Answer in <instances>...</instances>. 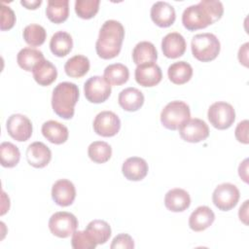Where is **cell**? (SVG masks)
Listing matches in <instances>:
<instances>
[{"label":"cell","mask_w":249,"mask_h":249,"mask_svg":"<svg viewBox=\"0 0 249 249\" xmlns=\"http://www.w3.org/2000/svg\"><path fill=\"white\" fill-rule=\"evenodd\" d=\"M124 38V27L115 19L106 20L98 34L95 43V51L99 57L103 59H111L116 57L122 49Z\"/></svg>","instance_id":"obj_1"},{"label":"cell","mask_w":249,"mask_h":249,"mask_svg":"<svg viewBox=\"0 0 249 249\" xmlns=\"http://www.w3.org/2000/svg\"><path fill=\"white\" fill-rule=\"evenodd\" d=\"M79 96V88L76 84L70 82L57 84L52 95V107L53 112L64 120L72 119Z\"/></svg>","instance_id":"obj_2"},{"label":"cell","mask_w":249,"mask_h":249,"mask_svg":"<svg viewBox=\"0 0 249 249\" xmlns=\"http://www.w3.org/2000/svg\"><path fill=\"white\" fill-rule=\"evenodd\" d=\"M193 55L199 61L214 60L221 50L219 39L213 33H200L193 37L191 42Z\"/></svg>","instance_id":"obj_3"},{"label":"cell","mask_w":249,"mask_h":249,"mask_svg":"<svg viewBox=\"0 0 249 249\" xmlns=\"http://www.w3.org/2000/svg\"><path fill=\"white\" fill-rule=\"evenodd\" d=\"M191 110L189 105L181 100H174L167 103L160 113L161 124L170 130H176L180 125L189 120Z\"/></svg>","instance_id":"obj_4"},{"label":"cell","mask_w":249,"mask_h":249,"mask_svg":"<svg viewBox=\"0 0 249 249\" xmlns=\"http://www.w3.org/2000/svg\"><path fill=\"white\" fill-rule=\"evenodd\" d=\"M182 23L190 31L202 29L214 23V19L207 8L199 1L187 7L182 14Z\"/></svg>","instance_id":"obj_5"},{"label":"cell","mask_w":249,"mask_h":249,"mask_svg":"<svg viewBox=\"0 0 249 249\" xmlns=\"http://www.w3.org/2000/svg\"><path fill=\"white\" fill-rule=\"evenodd\" d=\"M207 118L215 128L223 130L231 127L233 124L235 111L231 104L225 101H217L208 108Z\"/></svg>","instance_id":"obj_6"},{"label":"cell","mask_w":249,"mask_h":249,"mask_svg":"<svg viewBox=\"0 0 249 249\" xmlns=\"http://www.w3.org/2000/svg\"><path fill=\"white\" fill-rule=\"evenodd\" d=\"M78 224V220L74 214L67 211H59L51 216L49 229L53 235L59 238H66L76 231Z\"/></svg>","instance_id":"obj_7"},{"label":"cell","mask_w":249,"mask_h":249,"mask_svg":"<svg viewBox=\"0 0 249 249\" xmlns=\"http://www.w3.org/2000/svg\"><path fill=\"white\" fill-rule=\"evenodd\" d=\"M239 197V190L231 183H222L218 185L212 194L214 205L222 211H229L235 207Z\"/></svg>","instance_id":"obj_8"},{"label":"cell","mask_w":249,"mask_h":249,"mask_svg":"<svg viewBox=\"0 0 249 249\" xmlns=\"http://www.w3.org/2000/svg\"><path fill=\"white\" fill-rule=\"evenodd\" d=\"M111 91V85L101 76H92L84 85L85 96L91 103H102L106 101Z\"/></svg>","instance_id":"obj_9"},{"label":"cell","mask_w":249,"mask_h":249,"mask_svg":"<svg viewBox=\"0 0 249 249\" xmlns=\"http://www.w3.org/2000/svg\"><path fill=\"white\" fill-rule=\"evenodd\" d=\"M178 129L181 138L190 143H198L209 136V127L207 124L198 118L187 120Z\"/></svg>","instance_id":"obj_10"},{"label":"cell","mask_w":249,"mask_h":249,"mask_svg":"<svg viewBox=\"0 0 249 249\" xmlns=\"http://www.w3.org/2000/svg\"><path fill=\"white\" fill-rule=\"evenodd\" d=\"M6 128L8 134L18 142L28 140L32 135V123L24 115L13 114L6 122Z\"/></svg>","instance_id":"obj_11"},{"label":"cell","mask_w":249,"mask_h":249,"mask_svg":"<svg viewBox=\"0 0 249 249\" xmlns=\"http://www.w3.org/2000/svg\"><path fill=\"white\" fill-rule=\"evenodd\" d=\"M93 130L103 137L115 136L121 128L120 118L112 111H101L93 120Z\"/></svg>","instance_id":"obj_12"},{"label":"cell","mask_w":249,"mask_h":249,"mask_svg":"<svg viewBox=\"0 0 249 249\" xmlns=\"http://www.w3.org/2000/svg\"><path fill=\"white\" fill-rule=\"evenodd\" d=\"M135 81L142 87H154L162 79L160 67L156 62H146L137 65L134 72Z\"/></svg>","instance_id":"obj_13"},{"label":"cell","mask_w":249,"mask_h":249,"mask_svg":"<svg viewBox=\"0 0 249 249\" xmlns=\"http://www.w3.org/2000/svg\"><path fill=\"white\" fill-rule=\"evenodd\" d=\"M76 197V188L67 179H59L52 187V198L59 206L71 205Z\"/></svg>","instance_id":"obj_14"},{"label":"cell","mask_w":249,"mask_h":249,"mask_svg":"<svg viewBox=\"0 0 249 249\" xmlns=\"http://www.w3.org/2000/svg\"><path fill=\"white\" fill-rule=\"evenodd\" d=\"M26 160L31 166L35 168H43L50 163L52 160V151L43 142H33L27 147Z\"/></svg>","instance_id":"obj_15"},{"label":"cell","mask_w":249,"mask_h":249,"mask_svg":"<svg viewBox=\"0 0 249 249\" xmlns=\"http://www.w3.org/2000/svg\"><path fill=\"white\" fill-rule=\"evenodd\" d=\"M151 18L160 27L172 25L176 18L174 7L165 1H158L151 8Z\"/></svg>","instance_id":"obj_16"},{"label":"cell","mask_w":249,"mask_h":249,"mask_svg":"<svg viewBox=\"0 0 249 249\" xmlns=\"http://www.w3.org/2000/svg\"><path fill=\"white\" fill-rule=\"evenodd\" d=\"M186 40L178 32H170L161 40V50L168 58H177L184 54L186 51Z\"/></svg>","instance_id":"obj_17"},{"label":"cell","mask_w":249,"mask_h":249,"mask_svg":"<svg viewBox=\"0 0 249 249\" xmlns=\"http://www.w3.org/2000/svg\"><path fill=\"white\" fill-rule=\"evenodd\" d=\"M147 161L140 157H130L124 160L122 166L124 176L129 181H140L148 174Z\"/></svg>","instance_id":"obj_18"},{"label":"cell","mask_w":249,"mask_h":249,"mask_svg":"<svg viewBox=\"0 0 249 249\" xmlns=\"http://www.w3.org/2000/svg\"><path fill=\"white\" fill-rule=\"evenodd\" d=\"M164 205L171 212H183L191 205V196L184 189L174 188L165 194Z\"/></svg>","instance_id":"obj_19"},{"label":"cell","mask_w":249,"mask_h":249,"mask_svg":"<svg viewBox=\"0 0 249 249\" xmlns=\"http://www.w3.org/2000/svg\"><path fill=\"white\" fill-rule=\"evenodd\" d=\"M215 220L213 210L206 206L201 205L196 207L189 218V227L194 231H202L209 228Z\"/></svg>","instance_id":"obj_20"},{"label":"cell","mask_w":249,"mask_h":249,"mask_svg":"<svg viewBox=\"0 0 249 249\" xmlns=\"http://www.w3.org/2000/svg\"><path fill=\"white\" fill-rule=\"evenodd\" d=\"M41 131L47 140L56 145L65 143L69 136V131L67 126L53 120L45 122L42 124Z\"/></svg>","instance_id":"obj_21"},{"label":"cell","mask_w":249,"mask_h":249,"mask_svg":"<svg viewBox=\"0 0 249 249\" xmlns=\"http://www.w3.org/2000/svg\"><path fill=\"white\" fill-rule=\"evenodd\" d=\"M144 94L136 88H126L123 89L118 96L120 106L127 112H135L144 104Z\"/></svg>","instance_id":"obj_22"},{"label":"cell","mask_w":249,"mask_h":249,"mask_svg":"<svg viewBox=\"0 0 249 249\" xmlns=\"http://www.w3.org/2000/svg\"><path fill=\"white\" fill-rule=\"evenodd\" d=\"M33 78L40 86H50L57 78V70L55 66L49 60H41L32 70Z\"/></svg>","instance_id":"obj_23"},{"label":"cell","mask_w":249,"mask_h":249,"mask_svg":"<svg viewBox=\"0 0 249 249\" xmlns=\"http://www.w3.org/2000/svg\"><path fill=\"white\" fill-rule=\"evenodd\" d=\"M73 47V39L71 35L65 31L55 32L50 41L51 52L58 57L67 55Z\"/></svg>","instance_id":"obj_24"},{"label":"cell","mask_w":249,"mask_h":249,"mask_svg":"<svg viewBox=\"0 0 249 249\" xmlns=\"http://www.w3.org/2000/svg\"><path fill=\"white\" fill-rule=\"evenodd\" d=\"M132 59L136 65L146 62H156L158 52L155 45L149 41L137 43L132 51Z\"/></svg>","instance_id":"obj_25"},{"label":"cell","mask_w":249,"mask_h":249,"mask_svg":"<svg viewBox=\"0 0 249 249\" xmlns=\"http://www.w3.org/2000/svg\"><path fill=\"white\" fill-rule=\"evenodd\" d=\"M47 18L53 23H61L68 18V0H49L46 8Z\"/></svg>","instance_id":"obj_26"},{"label":"cell","mask_w":249,"mask_h":249,"mask_svg":"<svg viewBox=\"0 0 249 249\" xmlns=\"http://www.w3.org/2000/svg\"><path fill=\"white\" fill-rule=\"evenodd\" d=\"M169 80L175 85H183L189 82L193 76V67L186 61H177L169 65L167 69Z\"/></svg>","instance_id":"obj_27"},{"label":"cell","mask_w":249,"mask_h":249,"mask_svg":"<svg viewBox=\"0 0 249 249\" xmlns=\"http://www.w3.org/2000/svg\"><path fill=\"white\" fill-rule=\"evenodd\" d=\"M89 60L83 54H76L70 57L64 64V71L71 78H81L89 70Z\"/></svg>","instance_id":"obj_28"},{"label":"cell","mask_w":249,"mask_h":249,"mask_svg":"<svg viewBox=\"0 0 249 249\" xmlns=\"http://www.w3.org/2000/svg\"><path fill=\"white\" fill-rule=\"evenodd\" d=\"M43 59H45V57L41 51L29 47L21 49L17 55L18 66L28 72L32 71L33 68Z\"/></svg>","instance_id":"obj_29"},{"label":"cell","mask_w":249,"mask_h":249,"mask_svg":"<svg viewBox=\"0 0 249 249\" xmlns=\"http://www.w3.org/2000/svg\"><path fill=\"white\" fill-rule=\"evenodd\" d=\"M103 78L110 85L121 86L127 82L129 78V70L123 63H113L106 66Z\"/></svg>","instance_id":"obj_30"},{"label":"cell","mask_w":249,"mask_h":249,"mask_svg":"<svg viewBox=\"0 0 249 249\" xmlns=\"http://www.w3.org/2000/svg\"><path fill=\"white\" fill-rule=\"evenodd\" d=\"M86 231L89 233V235L95 240L97 244H104L106 243L112 233L111 227L106 221L103 220H92L90 221L87 228Z\"/></svg>","instance_id":"obj_31"},{"label":"cell","mask_w":249,"mask_h":249,"mask_svg":"<svg viewBox=\"0 0 249 249\" xmlns=\"http://www.w3.org/2000/svg\"><path fill=\"white\" fill-rule=\"evenodd\" d=\"M88 155L95 163H104L112 156L111 146L104 141H93L88 147Z\"/></svg>","instance_id":"obj_32"},{"label":"cell","mask_w":249,"mask_h":249,"mask_svg":"<svg viewBox=\"0 0 249 249\" xmlns=\"http://www.w3.org/2000/svg\"><path fill=\"white\" fill-rule=\"evenodd\" d=\"M1 165L4 167H15L20 160V152L18 148L11 142H2L0 145Z\"/></svg>","instance_id":"obj_33"},{"label":"cell","mask_w":249,"mask_h":249,"mask_svg":"<svg viewBox=\"0 0 249 249\" xmlns=\"http://www.w3.org/2000/svg\"><path fill=\"white\" fill-rule=\"evenodd\" d=\"M22 36L26 44L31 47H38L44 44L47 37V32L42 25L31 23L24 27Z\"/></svg>","instance_id":"obj_34"},{"label":"cell","mask_w":249,"mask_h":249,"mask_svg":"<svg viewBox=\"0 0 249 249\" xmlns=\"http://www.w3.org/2000/svg\"><path fill=\"white\" fill-rule=\"evenodd\" d=\"M99 0H76L75 12L77 16L84 19L93 18L99 10Z\"/></svg>","instance_id":"obj_35"},{"label":"cell","mask_w":249,"mask_h":249,"mask_svg":"<svg viewBox=\"0 0 249 249\" xmlns=\"http://www.w3.org/2000/svg\"><path fill=\"white\" fill-rule=\"evenodd\" d=\"M98 245L95 240L85 231H76L72 234L71 246L74 249H94Z\"/></svg>","instance_id":"obj_36"},{"label":"cell","mask_w":249,"mask_h":249,"mask_svg":"<svg viewBox=\"0 0 249 249\" xmlns=\"http://www.w3.org/2000/svg\"><path fill=\"white\" fill-rule=\"evenodd\" d=\"M16 23V15L14 11L2 2L1 4V30H9L11 29Z\"/></svg>","instance_id":"obj_37"},{"label":"cell","mask_w":249,"mask_h":249,"mask_svg":"<svg viewBox=\"0 0 249 249\" xmlns=\"http://www.w3.org/2000/svg\"><path fill=\"white\" fill-rule=\"evenodd\" d=\"M111 249H132L134 248V241L132 237L127 233H120L116 235L110 245Z\"/></svg>","instance_id":"obj_38"},{"label":"cell","mask_w":249,"mask_h":249,"mask_svg":"<svg viewBox=\"0 0 249 249\" xmlns=\"http://www.w3.org/2000/svg\"><path fill=\"white\" fill-rule=\"evenodd\" d=\"M248 121L247 120H243L242 122L238 123L235 130H234V135L235 138L238 142L243 143V144H248L249 143V139H248Z\"/></svg>","instance_id":"obj_39"},{"label":"cell","mask_w":249,"mask_h":249,"mask_svg":"<svg viewBox=\"0 0 249 249\" xmlns=\"http://www.w3.org/2000/svg\"><path fill=\"white\" fill-rule=\"evenodd\" d=\"M248 43L243 44L238 51V60L244 66H248Z\"/></svg>","instance_id":"obj_40"},{"label":"cell","mask_w":249,"mask_h":249,"mask_svg":"<svg viewBox=\"0 0 249 249\" xmlns=\"http://www.w3.org/2000/svg\"><path fill=\"white\" fill-rule=\"evenodd\" d=\"M248 159H245L242 162H240L239 166H238V174H239V177L245 182V183H248V173H247V170H248Z\"/></svg>","instance_id":"obj_41"},{"label":"cell","mask_w":249,"mask_h":249,"mask_svg":"<svg viewBox=\"0 0 249 249\" xmlns=\"http://www.w3.org/2000/svg\"><path fill=\"white\" fill-rule=\"evenodd\" d=\"M248 200H245L244 203L240 206L239 208V211H238V217H239V220L242 221L245 225L248 224L247 222V219H248Z\"/></svg>","instance_id":"obj_42"},{"label":"cell","mask_w":249,"mask_h":249,"mask_svg":"<svg viewBox=\"0 0 249 249\" xmlns=\"http://www.w3.org/2000/svg\"><path fill=\"white\" fill-rule=\"evenodd\" d=\"M20 4L22 6H24L26 9L35 10L42 4V1L41 0H33V1H24V0H22V1H20Z\"/></svg>","instance_id":"obj_43"}]
</instances>
